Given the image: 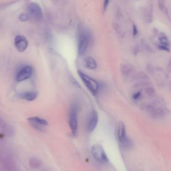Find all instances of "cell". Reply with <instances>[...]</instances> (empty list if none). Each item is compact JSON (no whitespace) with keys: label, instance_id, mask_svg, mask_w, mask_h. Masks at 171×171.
Wrapping results in <instances>:
<instances>
[{"label":"cell","instance_id":"obj_7","mask_svg":"<svg viewBox=\"0 0 171 171\" xmlns=\"http://www.w3.org/2000/svg\"><path fill=\"white\" fill-rule=\"evenodd\" d=\"M33 73V68L30 65H25L21 68L16 74V80L22 82L30 78Z\"/></svg>","mask_w":171,"mask_h":171},{"label":"cell","instance_id":"obj_19","mask_svg":"<svg viewBox=\"0 0 171 171\" xmlns=\"http://www.w3.org/2000/svg\"><path fill=\"white\" fill-rule=\"evenodd\" d=\"M109 2H110V0H104V10L105 11L108 6Z\"/></svg>","mask_w":171,"mask_h":171},{"label":"cell","instance_id":"obj_17","mask_svg":"<svg viewBox=\"0 0 171 171\" xmlns=\"http://www.w3.org/2000/svg\"><path fill=\"white\" fill-rule=\"evenodd\" d=\"M144 19L146 20L147 22H151L152 19V11L151 6H148L146 8V9L144 10Z\"/></svg>","mask_w":171,"mask_h":171},{"label":"cell","instance_id":"obj_20","mask_svg":"<svg viewBox=\"0 0 171 171\" xmlns=\"http://www.w3.org/2000/svg\"><path fill=\"white\" fill-rule=\"evenodd\" d=\"M170 21H171V17H170Z\"/></svg>","mask_w":171,"mask_h":171},{"label":"cell","instance_id":"obj_3","mask_svg":"<svg viewBox=\"0 0 171 171\" xmlns=\"http://www.w3.org/2000/svg\"><path fill=\"white\" fill-rule=\"evenodd\" d=\"M78 74L80 77L82 81L84 84L87 89H88L94 96L97 95L98 91H99L100 85L96 80L90 77L89 76L86 75L80 70H78Z\"/></svg>","mask_w":171,"mask_h":171},{"label":"cell","instance_id":"obj_14","mask_svg":"<svg viewBox=\"0 0 171 171\" xmlns=\"http://www.w3.org/2000/svg\"><path fill=\"white\" fill-rule=\"evenodd\" d=\"M157 5L159 10L165 15H168V8H167L166 0H157Z\"/></svg>","mask_w":171,"mask_h":171},{"label":"cell","instance_id":"obj_18","mask_svg":"<svg viewBox=\"0 0 171 171\" xmlns=\"http://www.w3.org/2000/svg\"><path fill=\"white\" fill-rule=\"evenodd\" d=\"M19 19L21 21L24 22V21H27L28 20H29V19H30V16L26 13H21L19 16Z\"/></svg>","mask_w":171,"mask_h":171},{"label":"cell","instance_id":"obj_5","mask_svg":"<svg viewBox=\"0 0 171 171\" xmlns=\"http://www.w3.org/2000/svg\"><path fill=\"white\" fill-rule=\"evenodd\" d=\"M78 107L76 104H73L72 106L70 113H69V126L71 130L72 134L74 136H76L78 130Z\"/></svg>","mask_w":171,"mask_h":171},{"label":"cell","instance_id":"obj_16","mask_svg":"<svg viewBox=\"0 0 171 171\" xmlns=\"http://www.w3.org/2000/svg\"><path fill=\"white\" fill-rule=\"evenodd\" d=\"M159 43H161V46L162 48H168V46L169 45V41L168 38L165 34H162V35L160 36L158 38Z\"/></svg>","mask_w":171,"mask_h":171},{"label":"cell","instance_id":"obj_9","mask_svg":"<svg viewBox=\"0 0 171 171\" xmlns=\"http://www.w3.org/2000/svg\"><path fill=\"white\" fill-rule=\"evenodd\" d=\"M14 45L20 52H24L28 47V42L24 36L21 35H16L14 38Z\"/></svg>","mask_w":171,"mask_h":171},{"label":"cell","instance_id":"obj_10","mask_svg":"<svg viewBox=\"0 0 171 171\" xmlns=\"http://www.w3.org/2000/svg\"><path fill=\"white\" fill-rule=\"evenodd\" d=\"M28 121L30 122L33 127H34L35 129L42 130L43 126H48V121L45 119L38 117V116H34L28 118Z\"/></svg>","mask_w":171,"mask_h":171},{"label":"cell","instance_id":"obj_6","mask_svg":"<svg viewBox=\"0 0 171 171\" xmlns=\"http://www.w3.org/2000/svg\"><path fill=\"white\" fill-rule=\"evenodd\" d=\"M28 15L35 21H41L43 19V12L39 4L32 2L28 6Z\"/></svg>","mask_w":171,"mask_h":171},{"label":"cell","instance_id":"obj_8","mask_svg":"<svg viewBox=\"0 0 171 171\" xmlns=\"http://www.w3.org/2000/svg\"><path fill=\"white\" fill-rule=\"evenodd\" d=\"M98 122V114L96 110H92L87 121L86 129L88 132H92L95 130Z\"/></svg>","mask_w":171,"mask_h":171},{"label":"cell","instance_id":"obj_4","mask_svg":"<svg viewBox=\"0 0 171 171\" xmlns=\"http://www.w3.org/2000/svg\"><path fill=\"white\" fill-rule=\"evenodd\" d=\"M91 153L97 162L101 164H105L108 162V156L100 144H94L91 148Z\"/></svg>","mask_w":171,"mask_h":171},{"label":"cell","instance_id":"obj_13","mask_svg":"<svg viewBox=\"0 0 171 171\" xmlns=\"http://www.w3.org/2000/svg\"><path fill=\"white\" fill-rule=\"evenodd\" d=\"M37 97L38 93L36 92H25L20 94V98L21 99L30 102L35 100Z\"/></svg>","mask_w":171,"mask_h":171},{"label":"cell","instance_id":"obj_11","mask_svg":"<svg viewBox=\"0 0 171 171\" xmlns=\"http://www.w3.org/2000/svg\"><path fill=\"white\" fill-rule=\"evenodd\" d=\"M121 72L123 76L125 77H130V76L136 75L134 74V70L133 67L128 64H124L122 65Z\"/></svg>","mask_w":171,"mask_h":171},{"label":"cell","instance_id":"obj_15","mask_svg":"<svg viewBox=\"0 0 171 171\" xmlns=\"http://www.w3.org/2000/svg\"><path fill=\"white\" fill-rule=\"evenodd\" d=\"M29 165L33 169H38L41 166V161L36 157H32L29 161Z\"/></svg>","mask_w":171,"mask_h":171},{"label":"cell","instance_id":"obj_12","mask_svg":"<svg viewBox=\"0 0 171 171\" xmlns=\"http://www.w3.org/2000/svg\"><path fill=\"white\" fill-rule=\"evenodd\" d=\"M84 66L89 69V70H95L97 68V62L92 57H86L84 60Z\"/></svg>","mask_w":171,"mask_h":171},{"label":"cell","instance_id":"obj_1","mask_svg":"<svg viewBox=\"0 0 171 171\" xmlns=\"http://www.w3.org/2000/svg\"><path fill=\"white\" fill-rule=\"evenodd\" d=\"M78 52L79 55H83L88 50L90 42L89 32L84 28L83 25H79L78 28Z\"/></svg>","mask_w":171,"mask_h":171},{"label":"cell","instance_id":"obj_2","mask_svg":"<svg viewBox=\"0 0 171 171\" xmlns=\"http://www.w3.org/2000/svg\"><path fill=\"white\" fill-rule=\"evenodd\" d=\"M116 134L119 144L124 148L129 149L132 147V141L130 140L126 134V126L125 123L121 122L118 125L117 130H116Z\"/></svg>","mask_w":171,"mask_h":171}]
</instances>
